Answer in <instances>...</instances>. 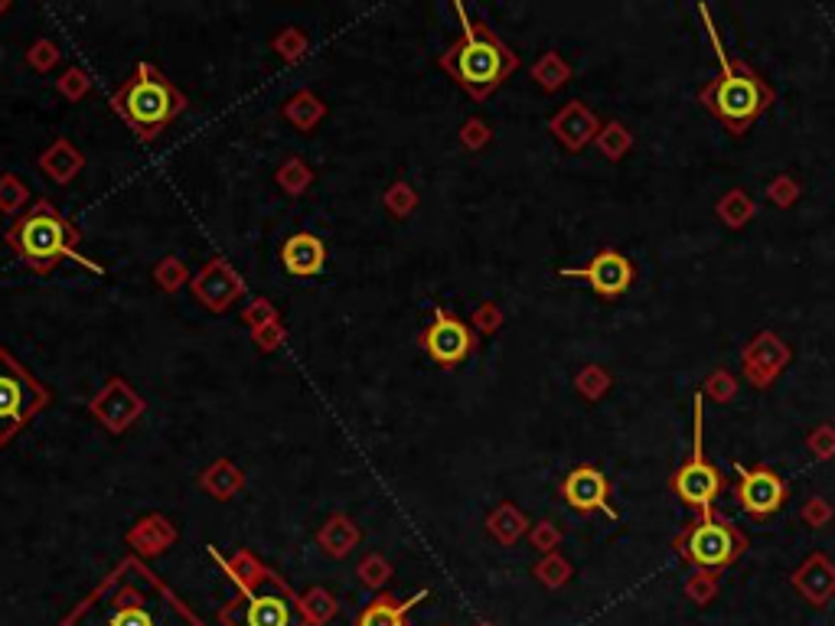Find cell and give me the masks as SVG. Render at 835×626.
<instances>
[{"label": "cell", "instance_id": "cell-1", "mask_svg": "<svg viewBox=\"0 0 835 626\" xmlns=\"http://www.w3.org/2000/svg\"><path fill=\"white\" fill-rule=\"evenodd\" d=\"M62 626H203L196 614L140 561H125Z\"/></svg>", "mask_w": 835, "mask_h": 626}, {"label": "cell", "instance_id": "cell-12", "mask_svg": "<svg viewBox=\"0 0 835 626\" xmlns=\"http://www.w3.org/2000/svg\"><path fill=\"white\" fill-rule=\"evenodd\" d=\"M564 277H584L600 297H617L630 287L633 281V264L620 251H600L587 268H564Z\"/></svg>", "mask_w": 835, "mask_h": 626}, {"label": "cell", "instance_id": "cell-6", "mask_svg": "<svg viewBox=\"0 0 835 626\" xmlns=\"http://www.w3.org/2000/svg\"><path fill=\"white\" fill-rule=\"evenodd\" d=\"M718 59H721V79H714L705 92H701V102L734 130L747 127V122L764 109L767 102V92L760 89V82L747 72H734L728 56L718 49Z\"/></svg>", "mask_w": 835, "mask_h": 626}, {"label": "cell", "instance_id": "cell-7", "mask_svg": "<svg viewBox=\"0 0 835 626\" xmlns=\"http://www.w3.org/2000/svg\"><path fill=\"white\" fill-rule=\"evenodd\" d=\"M46 401V388L7 350H0V444H7Z\"/></svg>", "mask_w": 835, "mask_h": 626}, {"label": "cell", "instance_id": "cell-3", "mask_svg": "<svg viewBox=\"0 0 835 626\" xmlns=\"http://www.w3.org/2000/svg\"><path fill=\"white\" fill-rule=\"evenodd\" d=\"M183 95L173 89L170 79H163L153 66H138L135 76L118 89L115 109L128 118V125L138 130L140 137H157L160 127L170 125L183 112Z\"/></svg>", "mask_w": 835, "mask_h": 626}, {"label": "cell", "instance_id": "cell-14", "mask_svg": "<svg viewBox=\"0 0 835 626\" xmlns=\"http://www.w3.org/2000/svg\"><path fill=\"white\" fill-rule=\"evenodd\" d=\"M281 261L284 268L294 274V277H313L323 271L327 264V246L310 236V232H300V236H290L281 249Z\"/></svg>", "mask_w": 835, "mask_h": 626}, {"label": "cell", "instance_id": "cell-15", "mask_svg": "<svg viewBox=\"0 0 835 626\" xmlns=\"http://www.w3.org/2000/svg\"><path fill=\"white\" fill-rule=\"evenodd\" d=\"M415 601L392 604L389 597H379V601H373V604L359 614V624L356 626H405V611L415 607Z\"/></svg>", "mask_w": 835, "mask_h": 626}, {"label": "cell", "instance_id": "cell-2", "mask_svg": "<svg viewBox=\"0 0 835 626\" xmlns=\"http://www.w3.org/2000/svg\"><path fill=\"white\" fill-rule=\"evenodd\" d=\"M457 13L464 20V43L450 56V72L457 76V82L464 89H470L477 99H483L513 72L516 56L483 23H470L464 7H457Z\"/></svg>", "mask_w": 835, "mask_h": 626}, {"label": "cell", "instance_id": "cell-13", "mask_svg": "<svg viewBox=\"0 0 835 626\" xmlns=\"http://www.w3.org/2000/svg\"><path fill=\"white\" fill-rule=\"evenodd\" d=\"M561 497L564 502L571 505V509H577V512H591V509H604L610 519L617 515L614 512V505H610V483H607V477L597 470V467H591V464H584V467H574L568 477H564V483H561Z\"/></svg>", "mask_w": 835, "mask_h": 626}, {"label": "cell", "instance_id": "cell-10", "mask_svg": "<svg viewBox=\"0 0 835 626\" xmlns=\"http://www.w3.org/2000/svg\"><path fill=\"white\" fill-rule=\"evenodd\" d=\"M737 500L751 515L764 519L783 509L787 483L770 467H737Z\"/></svg>", "mask_w": 835, "mask_h": 626}, {"label": "cell", "instance_id": "cell-4", "mask_svg": "<svg viewBox=\"0 0 835 626\" xmlns=\"http://www.w3.org/2000/svg\"><path fill=\"white\" fill-rule=\"evenodd\" d=\"M76 239H79V232L72 229V223L66 216H59L49 203L33 206L7 236L13 251H20V258L30 268H39V271H49L59 258H72L79 264H89L72 249Z\"/></svg>", "mask_w": 835, "mask_h": 626}, {"label": "cell", "instance_id": "cell-5", "mask_svg": "<svg viewBox=\"0 0 835 626\" xmlns=\"http://www.w3.org/2000/svg\"><path fill=\"white\" fill-rule=\"evenodd\" d=\"M229 626H300L297 597L281 584L275 574L262 571L255 584L226 611Z\"/></svg>", "mask_w": 835, "mask_h": 626}, {"label": "cell", "instance_id": "cell-9", "mask_svg": "<svg viewBox=\"0 0 835 626\" xmlns=\"http://www.w3.org/2000/svg\"><path fill=\"white\" fill-rule=\"evenodd\" d=\"M701 395L696 398V437H693V457L679 467V474L673 477V490L676 497L698 509H711V502L721 493V474L714 470V464L705 460V437H701Z\"/></svg>", "mask_w": 835, "mask_h": 626}, {"label": "cell", "instance_id": "cell-8", "mask_svg": "<svg viewBox=\"0 0 835 626\" xmlns=\"http://www.w3.org/2000/svg\"><path fill=\"white\" fill-rule=\"evenodd\" d=\"M676 545L696 568H705V571L728 568L744 548L741 535L731 525H724L721 519H714L711 512H705V519L696 522Z\"/></svg>", "mask_w": 835, "mask_h": 626}, {"label": "cell", "instance_id": "cell-11", "mask_svg": "<svg viewBox=\"0 0 835 626\" xmlns=\"http://www.w3.org/2000/svg\"><path fill=\"white\" fill-rule=\"evenodd\" d=\"M470 346H473L470 330H467L460 320H454L450 314L437 310L434 323H431L427 333H424V350L431 353V360H434L437 366H447V369H450V366H457V363L467 360Z\"/></svg>", "mask_w": 835, "mask_h": 626}]
</instances>
